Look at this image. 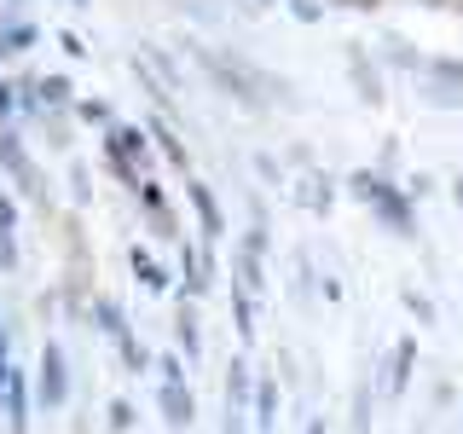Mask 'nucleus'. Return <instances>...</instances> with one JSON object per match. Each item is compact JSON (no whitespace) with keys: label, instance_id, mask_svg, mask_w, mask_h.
<instances>
[{"label":"nucleus","instance_id":"6","mask_svg":"<svg viewBox=\"0 0 463 434\" xmlns=\"http://www.w3.org/2000/svg\"><path fill=\"white\" fill-rule=\"evenodd\" d=\"M12 110H18V93H12V81H0V122H12Z\"/></svg>","mask_w":463,"mask_h":434},{"label":"nucleus","instance_id":"2","mask_svg":"<svg viewBox=\"0 0 463 434\" xmlns=\"http://www.w3.org/2000/svg\"><path fill=\"white\" fill-rule=\"evenodd\" d=\"M0 272H18V209L0 192Z\"/></svg>","mask_w":463,"mask_h":434},{"label":"nucleus","instance_id":"4","mask_svg":"<svg viewBox=\"0 0 463 434\" xmlns=\"http://www.w3.org/2000/svg\"><path fill=\"white\" fill-rule=\"evenodd\" d=\"M35 105H70V81H64V76L35 81Z\"/></svg>","mask_w":463,"mask_h":434},{"label":"nucleus","instance_id":"7","mask_svg":"<svg viewBox=\"0 0 463 434\" xmlns=\"http://www.w3.org/2000/svg\"><path fill=\"white\" fill-rule=\"evenodd\" d=\"M76 6H81V0H76Z\"/></svg>","mask_w":463,"mask_h":434},{"label":"nucleus","instance_id":"3","mask_svg":"<svg viewBox=\"0 0 463 434\" xmlns=\"http://www.w3.org/2000/svg\"><path fill=\"white\" fill-rule=\"evenodd\" d=\"M41 41V29L35 24H18V18H6L0 24V58H18V52H29Z\"/></svg>","mask_w":463,"mask_h":434},{"label":"nucleus","instance_id":"1","mask_svg":"<svg viewBox=\"0 0 463 434\" xmlns=\"http://www.w3.org/2000/svg\"><path fill=\"white\" fill-rule=\"evenodd\" d=\"M64 400V347L47 342L41 347V405H58Z\"/></svg>","mask_w":463,"mask_h":434},{"label":"nucleus","instance_id":"5","mask_svg":"<svg viewBox=\"0 0 463 434\" xmlns=\"http://www.w3.org/2000/svg\"><path fill=\"white\" fill-rule=\"evenodd\" d=\"M76 116H81V122H93V127H99V122H110V110L99 105V99H87V105H76Z\"/></svg>","mask_w":463,"mask_h":434}]
</instances>
